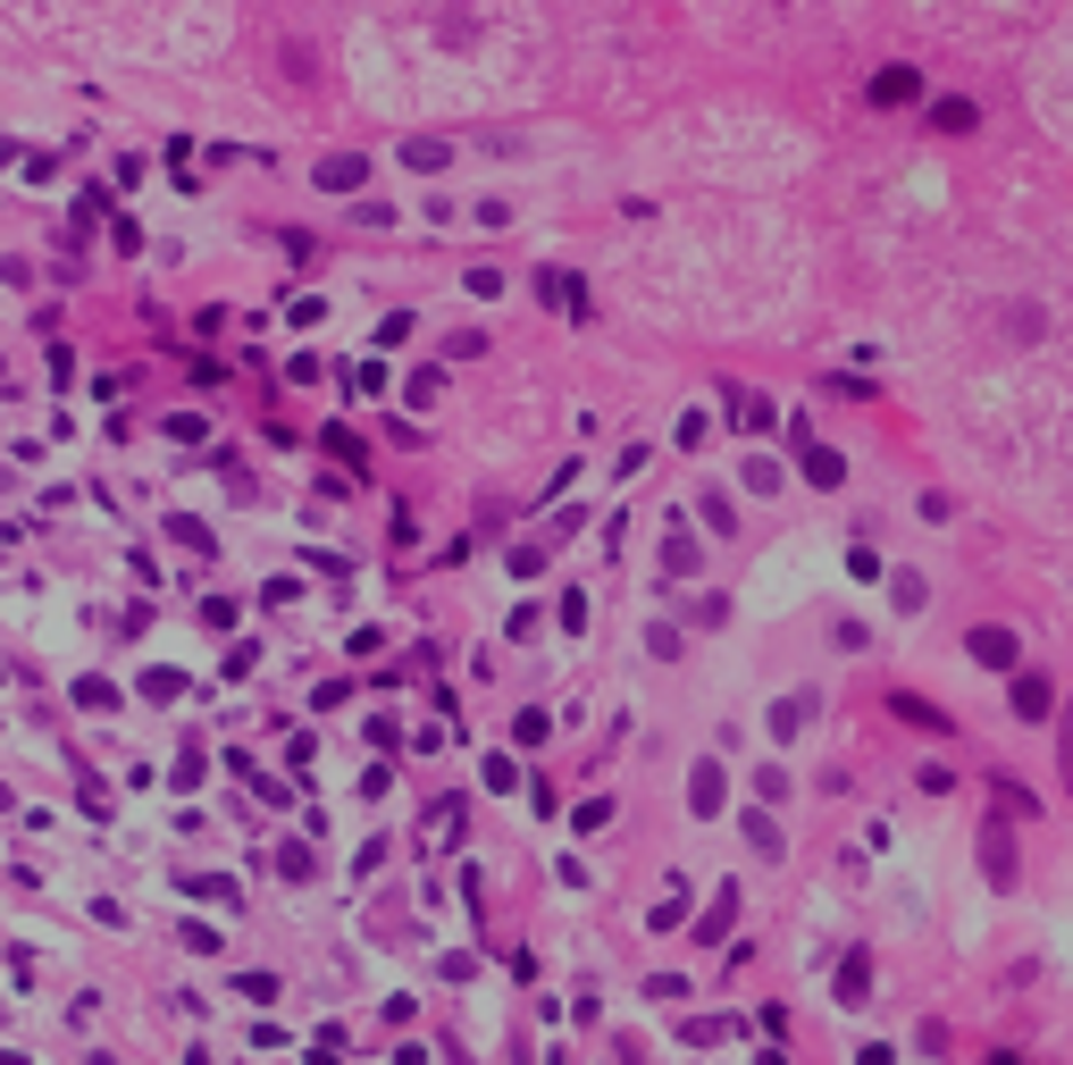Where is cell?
<instances>
[{
    "mask_svg": "<svg viewBox=\"0 0 1073 1065\" xmlns=\"http://www.w3.org/2000/svg\"><path fill=\"white\" fill-rule=\"evenodd\" d=\"M646 655H662V663H671V655H679V629L655 621V629H646Z\"/></svg>",
    "mask_w": 1073,
    "mask_h": 1065,
    "instance_id": "obj_34",
    "label": "cell"
},
{
    "mask_svg": "<svg viewBox=\"0 0 1073 1065\" xmlns=\"http://www.w3.org/2000/svg\"><path fill=\"white\" fill-rule=\"evenodd\" d=\"M134 688H143L151 704H176V697H185V671H169V663H160V671H143Z\"/></svg>",
    "mask_w": 1073,
    "mask_h": 1065,
    "instance_id": "obj_10",
    "label": "cell"
},
{
    "mask_svg": "<svg viewBox=\"0 0 1073 1065\" xmlns=\"http://www.w3.org/2000/svg\"><path fill=\"white\" fill-rule=\"evenodd\" d=\"M185 897H210V906H235V881H226V873H185Z\"/></svg>",
    "mask_w": 1073,
    "mask_h": 1065,
    "instance_id": "obj_13",
    "label": "cell"
},
{
    "mask_svg": "<svg viewBox=\"0 0 1073 1065\" xmlns=\"http://www.w3.org/2000/svg\"><path fill=\"white\" fill-rule=\"evenodd\" d=\"M613 822V798H579V814H570V831H604Z\"/></svg>",
    "mask_w": 1073,
    "mask_h": 1065,
    "instance_id": "obj_26",
    "label": "cell"
},
{
    "mask_svg": "<svg viewBox=\"0 0 1073 1065\" xmlns=\"http://www.w3.org/2000/svg\"><path fill=\"white\" fill-rule=\"evenodd\" d=\"M252 798H261V805H294V789H285V780H269V772H252Z\"/></svg>",
    "mask_w": 1073,
    "mask_h": 1065,
    "instance_id": "obj_35",
    "label": "cell"
},
{
    "mask_svg": "<svg viewBox=\"0 0 1073 1065\" xmlns=\"http://www.w3.org/2000/svg\"><path fill=\"white\" fill-rule=\"evenodd\" d=\"M169 537H176V546H185V554H202V562H210V554H219V537H210V529H202V520H193V513H169Z\"/></svg>",
    "mask_w": 1073,
    "mask_h": 1065,
    "instance_id": "obj_8",
    "label": "cell"
},
{
    "mask_svg": "<svg viewBox=\"0 0 1073 1065\" xmlns=\"http://www.w3.org/2000/svg\"><path fill=\"white\" fill-rule=\"evenodd\" d=\"M252 663H261V647H252V638H244V647H226V680H252Z\"/></svg>",
    "mask_w": 1073,
    "mask_h": 1065,
    "instance_id": "obj_31",
    "label": "cell"
},
{
    "mask_svg": "<svg viewBox=\"0 0 1073 1065\" xmlns=\"http://www.w3.org/2000/svg\"><path fill=\"white\" fill-rule=\"evenodd\" d=\"M160 428H169L176 445H202V437H210V419H202V412H169V419H160Z\"/></svg>",
    "mask_w": 1073,
    "mask_h": 1065,
    "instance_id": "obj_17",
    "label": "cell"
},
{
    "mask_svg": "<svg viewBox=\"0 0 1073 1065\" xmlns=\"http://www.w3.org/2000/svg\"><path fill=\"white\" fill-rule=\"evenodd\" d=\"M806 478H813V487H839V454H822V445H806Z\"/></svg>",
    "mask_w": 1073,
    "mask_h": 1065,
    "instance_id": "obj_24",
    "label": "cell"
},
{
    "mask_svg": "<svg viewBox=\"0 0 1073 1065\" xmlns=\"http://www.w3.org/2000/svg\"><path fill=\"white\" fill-rule=\"evenodd\" d=\"M806 713H813L806 697H780V704H772V739H797V730H806Z\"/></svg>",
    "mask_w": 1073,
    "mask_h": 1065,
    "instance_id": "obj_14",
    "label": "cell"
},
{
    "mask_svg": "<svg viewBox=\"0 0 1073 1065\" xmlns=\"http://www.w3.org/2000/svg\"><path fill=\"white\" fill-rule=\"evenodd\" d=\"M470 294H478V303H487V294H504V268L478 261V268H470Z\"/></svg>",
    "mask_w": 1073,
    "mask_h": 1065,
    "instance_id": "obj_32",
    "label": "cell"
},
{
    "mask_svg": "<svg viewBox=\"0 0 1073 1065\" xmlns=\"http://www.w3.org/2000/svg\"><path fill=\"white\" fill-rule=\"evenodd\" d=\"M546 554H554V546H546V537H537V546H512L504 562H512V579H537V571H546Z\"/></svg>",
    "mask_w": 1073,
    "mask_h": 1065,
    "instance_id": "obj_16",
    "label": "cell"
},
{
    "mask_svg": "<svg viewBox=\"0 0 1073 1065\" xmlns=\"http://www.w3.org/2000/svg\"><path fill=\"white\" fill-rule=\"evenodd\" d=\"M235 990H244L252 1007H277V973H235Z\"/></svg>",
    "mask_w": 1073,
    "mask_h": 1065,
    "instance_id": "obj_21",
    "label": "cell"
},
{
    "mask_svg": "<svg viewBox=\"0 0 1073 1065\" xmlns=\"http://www.w3.org/2000/svg\"><path fill=\"white\" fill-rule=\"evenodd\" d=\"M311 1065H344V1032H336V1024H327L320 1041H311Z\"/></svg>",
    "mask_w": 1073,
    "mask_h": 1065,
    "instance_id": "obj_29",
    "label": "cell"
},
{
    "mask_svg": "<svg viewBox=\"0 0 1073 1065\" xmlns=\"http://www.w3.org/2000/svg\"><path fill=\"white\" fill-rule=\"evenodd\" d=\"M285 378L311 386V378H327V362H320V353H294V362H285Z\"/></svg>",
    "mask_w": 1073,
    "mask_h": 1065,
    "instance_id": "obj_33",
    "label": "cell"
},
{
    "mask_svg": "<svg viewBox=\"0 0 1073 1065\" xmlns=\"http://www.w3.org/2000/svg\"><path fill=\"white\" fill-rule=\"evenodd\" d=\"M730 914H738V890H721V897H713V914L697 923V940H721V932H730Z\"/></svg>",
    "mask_w": 1073,
    "mask_h": 1065,
    "instance_id": "obj_19",
    "label": "cell"
},
{
    "mask_svg": "<svg viewBox=\"0 0 1073 1065\" xmlns=\"http://www.w3.org/2000/svg\"><path fill=\"white\" fill-rule=\"evenodd\" d=\"M721 798H730V780H721V763L705 755L697 772H688V814H721Z\"/></svg>",
    "mask_w": 1073,
    "mask_h": 1065,
    "instance_id": "obj_3",
    "label": "cell"
},
{
    "mask_svg": "<svg viewBox=\"0 0 1073 1065\" xmlns=\"http://www.w3.org/2000/svg\"><path fill=\"white\" fill-rule=\"evenodd\" d=\"M320 445H327V454H336V462H344V470H361V462H370V445H361V437H353V428H327V437H320Z\"/></svg>",
    "mask_w": 1073,
    "mask_h": 1065,
    "instance_id": "obj_15",
    "label": "cell"
},
{
    "mask_svg": "<svg viewBox=\"0 0 1073 1065\" xmlns=\"http://www.w3.org/2000/svg\"><path fill=\"white\" fill-rule=\"evenodd\" d=\"M353 227H395V202H353Z\"/></svg>",
    "mask_w": 1073,
    "mask_h": 1065,
    "instance_id": "obj_30",
    "label": "cell"
},
{
    "mask_svg": "<svg viewBox=\"0 0 1073 1065\" xmlns=\"http://www.w3.org/2000/svg\"><path fill=\"white\" fill-rule=\"evenodd\" d=\"M412 336H419V320H412V311H386V320H377V336H370V344H377V353H403V344H412Z\"/></svg>",
    "mask_w": 1073,
    "mask_h": 1065,
    "instance_id": "obj_9",
    "label": "cell"
},
{
    "mask_svg": "<svg viewBox=\"0 0 1073 1065\" xmlns=\"http://www.w3.org/2000/svg\"><path fill=\"white\" fill-rule=\"evenodd\" d=\"M344 697H353V680H320V688H311V704H320V713H336Z\"/></svg>",
    "mask_w": 1073,
    "mask_h": 1065,
    "instance_id": "obj_37",
    "label": "cell"
},
{
    "mask_svg": "<svg viewBox=\"0 0 1073 1065\" xmlns=\"http://www.w3.org/2000/svg\"><path fill=\"white\" fill-rule=\"evenodd\" d=\"M0 1065H26V1057H18V1048H0Z\"/></svg>",
    "mask_w": 1073,
    "mask_h": 1065,
    "instance_id": "obj_38",
    "label": "cell"
},
{
    "mask_svg": "<svg viewBox=\"0 0 1073 1065\" xmlns=\"http://www.w3.org/2000/svg\"><path fill=\"white\" fill-rule=\"evenodd\" d=\"M185 949H193V956H219L226 940H219V923H185Z\"/></svg>",
    "mask_w": 1073,
    "mask_h": 1065,
    "instance_id": "obj_28",
    "label": "cell"
},
{
    "mask_svg": "<svg viewBox=\"0 0 1073 1065\" xmlns=\"http://www.w3.org/2000/svg\"><path fill=\"white\" fill-rule=\"evenodd\" d=\"M202 621L210 629H235V596H202Z\"/></svg>",
    "mask_w": 1073,
    "mask_h": 1065,
    "instance_id": "obj_36",
    "label": "cell"
},
{
    "mask_svg": "<svg viewBox=\"0 0 1073 1065\" xmlns=\"http://www.w3.org/2000/svg\"><path fill=\"white\" fill-rule=\"evenodd\" d=\"M546 739H554V713H546V704H520V713H512V747H528V755H537Z\"/></svg>",
    "mask_w": 1073,
    "mask_h": 1065,
    "instance_id": "obj_6",
    "label": "cell"
},
{
    "mask_svg": "<svg viewBox=\"0 0 1073 1065\" xmlns=\"http://www.w3.org/2000/svg\"><path fill=\"white\" fill-rule=\"evenodd\" d=\"M478 780H487V789H520V763H512V755H487V763H478Z\"/></svg>",
    "mask_w": 1073,
    "mask_h": 1065,
    "instance_id": "obj_25",
    "label": "cell"
},
{
    "mask_svg": "<svg viewBox=\"0 0 1073 1065\" xmlns=\"http://www.w3.org/2000/svg\"><path fill=\"white\" fill-rule=\"evenodd\" d=\"M202 772H210L202 739H193V747H176V763H169V780H176V789H202Z\"/></svg>",
    "mask_w": 1073,
    "mask_h": 1065,
    "instance_id": "obj_12",
    "label": "cell"
},
{
    "mask_svg": "<svg viewBox=\"0 0 1073 1065\" xmlns=\"http://www.w3.org/2000/svg\"><path fill=\"white\" fill-rule=\"evenodd\" d=\"M75 704H84V713H118V688L110 680H75Z\"/></svg>",
    "mask_w": 1073,
    "mask_h": 1065,
    "instance_id": "obj_18",
    "label": "cell"
},
{
    "mask_svg": "<svg viewBox=\"0 0 1073 1065\" xmlns=\"http://www.w3.org/2000/svg\"><path fill=\"white\" fill-rule=\"evenodd\" d=\"M679 914H688V890H679V881H671V897H662V906H655V914H646V932H671Z\"/></svg>",
    "mask_w": 1073,
    "mask_h": 1065,
    "instance_id": "obj_22",
    "label": "cell"
},
{
    "mask_svg": "<svg viewBox=\"0 0 1073 1065\" xmlns=\"http://www.w3.org/2000/svg\"><path fill=\"white\" fill-rule=\"evenodd\" d=\"M705 529H713V537H730V529H738V513H730V495H705Z\"/></svg>",
    "mask_w": 1073,
    "mask_h": 1065,
    "instance_id": "obj_27",
    "label": "cell"
},
{
    "mask_svg": "<svg viewBox=\"0 0 1073 1065\" xmlns=\"http://www.w3.org/2000/svg\"><path fill=\"white\" fill-rule=\"evenodd\" d=\"M462 822H470V798H462V789H453V798H436L428 814H419L412 848H419V856H453V839H462Z\"/></svg>",
    "mask_w": 1073,
    "mask_h": 1065,
    "instance_id": "obj_1",
    "label": "cell"
},
{
    "mask_svg": "<svg viewBox=\"0 0 1073 1065\" xmlns=\"http://www.w3.org/2000/svg\"><path fill=\"white\" fill-rule=\"evenodd\" d=\"M403 169H412V176L453 169V143H445V134H403Z\"/></svg>",
    "mask_w": 1073,
    "mask_h": 1065,
    "instance_id": "obj_4",
    "label": "cell"
},
{
    "mask_svg": "<svg viewBox=\"0 0 1073 1065\" xmlns=\"http://www.w3.org/2000/svg\"><path fill=\"white\" fill-rule=\"evenodd\" d=\"M277 881H320V856H311V839H277Z\"/></svg>",
    "mask_w": 1073,
    "mask_h": 1065,
    "instance_id": "obj_7",
    "label": "cell"
},
{
    "mask_svg": "<svg viewBox=\"0 0 1073 1065\" xmlns=\"http://www.w3.org/2000/svg\"><path fill=\"white\" fill-rule=\"evenodd\" d=\"M688 571H697V537L671 520V529H662V579H688Z\"/></svg>",
    "mask_w": 1073,
    "mask_h": 1065,
    "instance_id": "obj_5",
    "label": "cell"
},
{
    "mask_svg": "<svg viewBox=\"0 0 1073 1065\" xmlns=\"http://www.w3.org/2000/svg\"><path fill=\"white\" fill-rule=\"evenodd\" d=\"M311 185H320V193H361V185H370V160H361V152H327L320 169H311Z\"/></svg>",
    "mask_w": 1073,
    "mask_h": 1065,
    "instance_id": "obj_2",
    "label": "cell"
},
{
    "mask_svg": "<svg viewBox=\"0 0 1073 1065\" xmlns=\"http://www.w3.org/2000/svg\"><path fill=\"white\" fill-rule=\"evenodd\" d=\"M487 353V327H462V336H445V362H478Z\"/></svg>",
    "mask_w": 1073,
    "mask_h": 1065,
    "instance_id": "obj_20",
    "label": "cell"
},
{
    "mask_svg": "<svg viewBox=\"0 0 1073 1065\" xmlns=\"http://www.w3.org/2000/svg\"><path fill=\"white\" fill-rule=\"evenodd\" d=\"M436 395H445V369H412V378H403V403H412V412H428Z\"/></svg>",
    "mask_w": 1073,
    "mask_h": 1065,
    "instance_id": "obj_11",
    "label": "cell"
},
{
    "mask_svg": "<svg viewBox=\"0 0 1073 1065\" xmlns=\"http://www.w3.org/2000/svg\"><path fill=\"white\" fill-rule=\"evenodd\" d=\"M537 629H546V612H537V605H512V621H504V638H520V647H528V638H537Z\"/></svg>",
    "mask_w": 1073,
    "mask_h": 1065,
    "instance_id": "obj_23",
    "label": "cell"
}]
</instances>
